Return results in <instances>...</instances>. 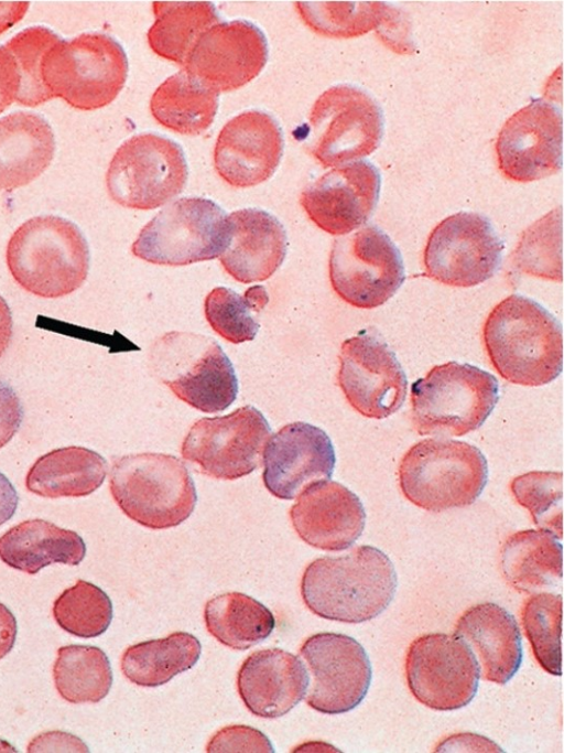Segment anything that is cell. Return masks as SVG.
Masks as SVG:
<instances>
[{
    "label": "cell",
    "instance_id": "f6af8a7d",
    "mask_svg": "<svg viewBox=\"0 0 564 753\" xmlns=\"http://www.w3.org/2000/svg\"><path fill=\"white\" fill-rule=\"evenodd\" d=\"M23 419V407L14 389L0 379V449L18 432Z\"/></svg>",
    "mask_w": 564,
    "mask_h": 753
},
{
    "label": "cell",
    "instance_id": "7402d4cb",
    "mask_svg": "<svg viewBox=\"0 0 564 753\" xmlns=\"http://www.w3.org/2000/svg\"><path fill=\"white\" fill-rule=\"evenodd\" d=\"M262 454L264 486L281 499H293L310 484L330 478L336 462L326 432L301 421L282 427Z\"/></svg>",
    "mask_w": 564,
    "mask_h": 753
},
{
    "label": "cell",
    "instance_id": "30bf717a",
    "mask_svg": "<svg viewBox=\"0 0 564 753\" xmlns=\"http://www.w3.org/2000/svg\"><path fill=\"white\" fill-rule=\"evenodd\" d=\"M383 131L380 105L364 89L340 84L315 100L304 143L323 166H339L372 153Z\"/></svg>",
    "mask_w": 564,
    "mask_h": 753
},
{
    "label": "cell",
    "instance_id": "836d02e7",
    "mask_svg": "<svg viewBox=\"0 0 564 753\" xmlns=\"http://www.w3.org/2000/svg\"><path fill=\"white\" fill-rule=\"evenodd\" d=\"M204 620L212 636L237 650L262 642L275 626L272 612L241 592H227L210 599L205 604Z\"/></svg>",
    "mask_w": 564,
    "mask_h": 753
},
{
    "label": "cell",
    "instance_id": "ffe728a7",
    "mask_svg": "<svg viewBox=\"0 0 564 753\" xmlns=\"http://www.w3.org/2000/svg\"><path fill=\"white\" fill-rule=\"evenodd\" d=\"M381 175L369 161L336 166L307 185L300 203L308 218L330 235H347L372 215Z\"/></svg>",
    "mask_w": 564,
    "mask_h": 753
},
{
    "label": "cell",
    "instance_id": "ac0fdd59",
    "mask_svg": "<svg viewBox=\"0 0 564 753\" xmlns=\"http://www.w3.org/2000/svg\"><path fill=\"white\" fill-rule=\"evenodd\" d=\"M269 56L263 31L247 20L218 22L194 45L184 69L217 92H231L254 79Z\"/></svg>",
    "mask_w": 564,
    "mask_h": 753
},
{
    "label": "cell",
    "instance_id": "681fc988",
    "mask_svg": "<svg viewBox=\"0 0 564 753\" xmlns=\"http://www.w3.org/2000/svg\"><path fill=\"white\" fill-rule=\"evenodd\" d=\"M19 497L9 478L0 472V526L15 513Z\"/></svg>",
    "mask_w": 564,
    "mask_h": 753
},
{
    "label": "cell",
    "instance_id": "d590c367",
    "mask_svg": "<svg viewBox=\"0 0 564 753\" xmlns=\"http://www.w3.org/2000/svg\"><path fill=\"white\" fill-rule=\"evenodd\" d=\"M303 22L328 37H355L377 29L388 4L382 1H296Z\"/></svg>",
    "mask_w": 564,
    "mask_h": 753
},
{
    "label": "cell",
    "instance_id": "816d5d0a",
    "mask_svg": "<svg viewBox=\"0 0 564 753\" xmlns=\"http://www.w3.org/2000/svg\"><path fill=\"white\" fill-rule=\"evenodd\" d=\"M13 321L7 301L0 295V357L6 353L12 338Z\"/></svg>",
    "mask_w": 564,
    "mask_h": 753
},
{
    "label": "cell",
    "instance_id": "2e32d148",
    "mask_svg": "<svg viewBox=\"0 0 564 753\" xmlns=\"http://www.w3.org/2000/svg\"><path fill=\"white\" fill-rule=\"evenodd\" d=\"M337 380L349 405L367 418L383 419L401 408L406 376L394 352L376 331L343 342Z\"/></svg>",
    "mask_w": 564,
    "mask_h": 753
},
{
    "label": "cell",
    "instance_id": "d6a6232c",
    "mask_svg": "<svg viewBox=\"0 0 564 753\" xmlns=\"http://www.w3.org/2000/svg\"><path fill=\"white\" fill-rule=\"evenodd\" d=\"M202 653L199 641L186 632L140 642L122 654V674L141 687H158L192 668Z\"/></svg>",
    "mask_w": 564,
    "mask_h": 753
},
{
    "label": "cell",
    "instance_id": "74e56055",
    "mask_svg": "<svg viewBox=\"0 0 564 753\" xmlns=\"http://www.w3.org/2000/svg\"><path fill=\"white\" fill-rule=\"evenodd\" d=\"M269 302L262 286L249 288L243 295L225 287L213 289L204 303L205 316L212 329L230 343L252 341L259 323L251 311H260Z\"/></svg>",
    "mask_w": 564,
    "mask_h": 753
},
{
    "label": "cell",
    "instance_id": "4fadbf2b",
    "mask_svg": "<svg viewBox=\"0 0 564 753\" xmlns=\"http://www.w3.org/2000/svg\"><path fill=\"white\" fill-rule=\"evenodd\" d=\"M505 245L489 218L458 212L438 223L424 248L425 273L451 287H474L498 270Z\"/></svg>",
    "mask_w": 564,
    "mask_h": 753
},
{
    "label": "cell",
    "instance_id": "8992f818",
    "mask_svg": "<svg viewBox=\"0 0 564 753\" xmlns=\"http://www.w3.org/2000/svg\"><path fill=\"white\" fill-rule=\"evenodd\" d=\"M498 400L499 384L492 374L448 362L412 384V422L421 435L462 437L481 427Z\"/></svg>",
    "mask_w": 564,
    "mask_h": 753
},
{
    "label": "cell",
    "instance_id": "cb8c5ba5",
    "mask_svg": "<svg viewBox=\"0 0 564 753\" xmlns=\"http://www.w3.org/2000/svg\"><path fill=\"white\" fill-rule=\"evenodd\" d=\"M310 678L302 660L280 648L253 652L237 674L238 693L257 717L275 719L292 710L306 695Z\"/></svg>",
    "mask_w": 564,
    "mask_h": 753
},
{
    "label": "cell",
    "instance_id": "3957f363",
    "mask_svg": "<svg viewBox=\"0 0 564 753\" xmlns=\"http://www.w3.org/2000/svg\"><path fill=\"white\" fill-rule=\"evenodd\" d=\"M14 281L42 298L76 291L89 270V248L79 228L55 215L35 216L20 225L6 250Z\"/></svg>",
    "mask_w": 564,
    "mask_h": 753
},
{
    "label": "cell",
    "instance_id": "9c48e42d",
    "mask_svg": "<svg viewBox=\"0 0 564 753\" xmlns=\"http://www.w3.org/2000/svg\"><path fill=\"white\" fill-rule=\"evenodd\" d=\"M229 239L228 215L218 204L204 197H182L145 224L131 250L151 263L185 266L219 257Z\"/></svg>",
    "mask_w": 564,
    "mask_h": 753
},
{
    "label": "cell",
    "instance_id": "83f0119b",
    "mask_svg": "<svg viewBox=\"0 0 564 753\" xmlns=\"http://www.w3.org/2000/svg\"><path fill=\"white\" fill-rule=\"evenodd\" d=\"M85 555L86 545L76 531L40 518L21 521L0 537V559L29 574L51 563L77 566Z\"/></svg>",
    "mask_w": 564,
    "mask_h": 753
},
{
    "label": "cell",
    "instance_id": "b9f144b4",
    "mask_svg": "<svg viewBox=\"0 0 564 753\" xmlns=\"http://www.w3.org/2000/svg\"><path fill=\"white\" fill-rule=\"evenodd\" d=\"M562 472L532 471L514 477L510 490L534 524L562 539Z\"/></svg>",
    "mask_w": 564,
    "mask_h": 753
},
{
    "label": "cell",
    "instance_id": "7bdbcfd3",
    "mask_svg": "<svg viewBox=\"0 0 564 753\" xmlns=\"http://www.w3.org/2000/svg\"><path fill=\"white\" fill-rule=\"evenodd\" d=\"M207 752H263L274 749L261 731L249 725L231 724L221 728L209 740Z\"/></svg>",
    "mask_w": 564,
    "mask_h": 753
},
{
    "label": "cell",
    "instance_id": "d4e9b609",
    "mask_svg": "<svg viewBox=\"0 0 564 753\" xmlns=\"http://www.w3.org/2000/svg\"><path fill=\"white\" fill-rule=\"evenodd\" d=\"M230 239L219 256L221 266L242 283L264 281L282 265L288 248L280 220L260 208H242L228 215Z\"/></svg>",
    "mask_w": 564,
    "mask_h": 753
},
{
    "label": "cell",
    "instance_id": "f907efd6",
    "mask_svg": "<svg viewBox=\"0 0 564 753\" xmlns=\"http://www.w3.org/2000/svg\"><path fill=\"white\" fill-rule=\"evenodd\" d=\"M29 4L28 1H0V34L24 17Z\"/></svg>",
    "mask_w": 564,
    "mask_h": 753
},
{
    "label": "cell",
    "instance_id": "52a82bcc",
    "mask_svg": "<svg viewBox=\"0 0 564 753\" xmlns=\"http://www.w3.org/2000/svg\"><path fill=\"white\" fill-rule=\"evenodd\" d=\"M152 374L175 396L203 412L228 408L238 394L234 366L212 337L173 331L159 337L150 348Z\"/></svg>",
    "mask_w": 564,
    "mask_h": 753
},
{
    "label": "cell",
    "instance_id": "bcb514c9",
    "mask_svg": "<svg viewBox=\"0 0 564 753\" xmlns=\"http://www.w3.org/2000/svg\"><path fill=\"white\" fill-rule=\"evenodd\" d=\"M28 752H88L87 745L77 736L61 732H43L29 743Z\"/></svg>",
    "mask_w": 564,
    "mask_h": 753
},
{
    "label": "cell",
    "instance_id": "f1b7e54d",
    "mask_svg": "<svg viewBox=\"0 0 564 753\" xmlns=\"http://www.w3.org/2000/svg\"><path fill=\"white\" fill-rule=\"evenodd\" d=\"M107 462L96 451L70 445L40 456L25 476L29 492L42 497H82L105 481Z\"/></svg>",
    "mask_w": 564,
    "mask_h": 753
},
{
    "label": "cell",
    "instance_id": "4dcf8cb0",
    "mask_svg": "<svg viewBox=\"0 0 564 753\" xmlns=\"http://www.w3.org/2000/svg\"><path fill=\"white\" fill-rule=\"evenodd\" d=\"M219 94L184 68L169 76L152 94L150 111L163 127L181 135L206 131L218 110Z\"/></svg>",
    "mask_w": 564,
    "mask_h": 753
},
{
    "label": "cell",
    "instance_id": "f35d334b",
    "mask_svg": "<svg viewBox=\"0 0 564 753\" xmlns=\"http://www.w3.org/2000/svg\"><path fill=\"white\" fill-rule=\"evenodd\" d=\"M521 621L533 655L551 675H562V596L536 592L523 604Z\"/></svg>",
    "mask_w": 564,
    "mask_h": 753
},
{
    "label": "cell",
    "instance_id": "ba28073f",
    "mask_svg": "<svg viewBox=\"0 0 564 753\" xmlns=\"http://www.w3.org/2000/svg\"><path fill=\"white\" fill-rule=\"evenodd\" d=\"M128 67L126 52L117 40L91 32L56 42L45 54L42 76L53 98L61 97L79 110H95L119 95Z\"/></svg>",
    "mask_w": 564,
    "mask_h": 753
},
{
    "label": "cell",
    "instance_id": "e0dca14e",
    "mask_svg": "<svg viewBox=\"0 0 564 753\" xmlns=\"http://www.w3.org/2000/svg\"><path fill=\"white\" fill-rule=\"evenodd\" d=\"M300 655L312 677L305 697L311 708L322 713L338 714L361 703L372 671L369 657L359 642L340 633H317L304 641Z\"/></svg>",
    "mask_w": 564,
    "mask_h": 753
},
{
    "label": "cell",
    "instance_id": "f546056e",
    "mask_svg": "<svg viewBox=\"0 0 564 753\" xmlns=\"http://www.w3.org/2000/svg\"><path fill=\"white\" fill-rule=\"evenodd\" d=\"M500 563L512 588L536 593L561 582L562 545L549 530H520L505 541Z\"/></svg>",
    "mask_w": 564,
    "mask_h": 753
},
{
    "label": "cell",
    "instance_id": "f5cc1de1",
    "mask_svg": "<svg viewBox=\"0 0 564 753\" xmlns=\"http://www.w3.org/2000/svg\"><path fill=\"white\" fill-rule=\"evenodd\" d=\"M1 751H4V752H15V750L13 749V746H12L11 744H9L8 742L3 741V740H0V752H1Z\"/></svg>",
    "mask_w": 564,
    "mask_h": 753
},
{
    "label": "cell",
    "instance_id": "7dc6e473",
    "mask_svg": "<svg viewBox=\"0 0 564 753\" xmlns=\"http://www.w3.org/2000/svg\"><path fill=\"white\" fill-rule=\"evenodd\" d=\"M17 90L18 80L12 60L4 47L0 46V112L15 100Z\"/></svg>",
    "mask_w": 564,
    "mask_h": 753
},
{
    "label": "cell",
    "instance_id": "1f68e13d",
    "mask_svg": "<svg viewBox=\"0 0 564 753\" xmlns=\"http://www.w3.org/2000/svg\"><path fill=\"white\" fill-rule=\"evenodd\" d=\"M152 9L155 20L147 34L151 50L182 66L198 39L220 22L209 1H154Z\"/></svg>",
    "mask_w": 564,
    "mask_h": 753
},
{
    "label": "cell",
    "instance_id": "5b68a950",
    "mask_svg": "<svg viewBox=\"0 0 564 753\" xmlns=\"http://www.w3.org/2000/svg\"><path fill=\"white\" fill-rule=\"evenodd\" d=\"M398 473L404 497L430 512L471 505L488 481L487 460L477 447L443 438L413 444Z\"/></svg>",
    "mask_w": 564,
    "mask_h": 753
},
{
    "label": "cell",
    "instance_id": "484cf974",
    "mask_svg": "<svg viewBox=\"0 0 564 753\" xmlns=\"http://www.w3.org/2000/svg\"><path fill=\"white\" fill-rule=\"evenodd\" d=\"M454 634L475 654L484 679L506 685L520 668V628L505 607L492 602L473 605L457 620Z\"/></svg>",
    "mask_w": 564,
    "mask_h": 753
},
{
    "label": "cell",
    "instance_id": "603a6c76",
    "mask_svg": "<svg viewBox=\"0 0 564 753\" xmlns=\"http://www.w3.org/2000/svg\"><path fill=\"white\" fill-rule=\"evenodd\" d=\"M290 509L299 537L327 551L349 548L362 534L366 512L359 497L338 482L322 480L306 486Z\"/></svg>",
    "mask_w": 564,
    "mask_h": 753
},
{
    "label": "cell",
    "instance_id": "9a60e30c",
    "mask_svg": "<svg viewBox=\"0 0 564 753\" xmlns=\"http://www.w3.org/2000/svg\"><path fill=\"white\" fill-rule=\"evenodd\" d=\"M410 691L424 706L449 711L475 697L480 667L469 646L455 634L431 633L415 638L405 658Z\"/></svg>",
    "mask_w": 564,
    "mask_h": 753
},
{
    "label": "cell",
    "instance_id": "c3c4849f",
    "mask_svg": "<svg viewBox=\"0 0 564 753\" xmlns=\"http://www.w3.org/2000/svg\"><path fill=\"white\" fill-rule=\"evenodd\" d=\"M17 633L18 626L14 615L0 602V659L13 648Z\"/></svg>",
    "mask_w": 564,
    "mask_h": 753
},
{
    "label": "cell",
    "instance_id": "7a4b0ae2",
    "mask_svg": "<svg viewBox=\"0 0 564 753\" xmlns=\"http://www.w3.org/2000/svg\"><path fill=\"white\" fill-rule=\"evenodd\" d=\"M482 338L492 366L512 384L542 386L562 372V325L528 297L500 301L485 321Z\"/></svg>",
    "mask_w": 564,
    "mask_h": 753
},
{
    "label": "cell",
    "instance_id": "e575fe53",
    "mask_svg": "<svg viewBox=\"0 0 564 753\" xmlns=\"http://www.w3.org/2000/svg\"><path fill=\"white\" fill-rule=\"evenodd\" d=\"M53 678L59 696L70 703H96L108 695L112 685L107 655L91 645L59 647Z\"/></svg>",
    "mask_w": 564,
    "mask_h": 753
},
{
    "label": "cell",
    "instance_id": "8d00e7d4",
    "mask_svg": "<svg viewBox=\"0 0 564 753\" xmlns=\"http://www.w3.org/2000/svg\"><path fill=\"white\" fill-rule=\"evenodd\" d=\"M59 40L52 30L37 25L22 30L3 45L14 66L15 101L20 105L35 107L53 98L44 85L42 69L45 54Z\"/></svg>",
    "mask_w": 564,
    "mask_h": 753
},
{
    "label": "cell",
    "instance_id": "ee69618b",
    "mask_svg": "<svg viewBox=\"0 0 564 753\" xmlns=\"http://www.w3.org/2000/svg\"><path fill=\"white\" fill-rule=\"evenodd\" d=\"M379 39L393 52L410 54L414 46L410 39L409 23L405 15L388 6L387 12L376 29Z\"/></svg>",
    "mask_w": 564,
    "mask_h": 753
},
{
    "label": "cell",
    "instance_id": "4316f807",
    "mask_svg": "<svg viewBox=\"0 0 564 753\" xmlns=\"http://www.w3.org/2000/svg\"><path fill=\"white\" fill-rule=\"evenodd\" d=\"M54 151L53 130L40 115L19 111L0 118V190L31 183L47 169Z\"/></svg>",
    "mask_w": 564,
    "mask_h": 753
},
{
    "label": "cell",
    "instance_id": "d6986e66",
    "mask_svg": "<svg viewBox=\"0 0 564 753\" xmlns=\"http://www.w3.org/2000/svg\"><path fill=\"white\" fill-rule=\"evenodd\" d=\"M562 112L536 99L507 119L498 133L496 152L501 173L516 182H532L562 168Z\"/></svg>",
    "mask_w": 564,
    "mask_h": 753
},
{
    "label": "cell",
    "instance_id": "7c38bea8",
    "mask_svg": "<svg viewBox=\"0 0 564 753\" xmlns=\"http://www.w3.org/2000/svg\"><path fill=\"white\" fill-rule=\"evenodd\" d=\"M404 279L402 255L379 227L367 225L334 240L329 280L346 303L377 308L395 294Z\"/></svg>",
    "mask_w": 564,
    "mask_h": 753
},
{
    "label": "cell",
    "instance_id": "60d3db41",
    "mask_svg": "<svg viewBox=\"0 0 564 753\" xmlns=\"http://www.w3.org/2000/svg\"><path fill=\"white\" fill-rule=\"evenodd\" d=\"M562 211H551L527 228L512 255L513 265L528 275L562 279Z\"/></svg>",
    "mask_w": 564,
    "mask_h": 753
},
{
    "label": "cell",
    "instance_id": "ab89813d",
    "mask_svg": "<svg viewBox=\"0 0 564 753\" xmlns=\"http://www.w3.org/2000/svg\"><path fill=\"white\" fill-rule=\"evenodd\" d=\"M56 624L83 638L101 635L112 620L110 598L99 587L85 580L64 590L53 604Z\"/></svg>",
    "mask_w": 564,
    "mask_h": 753
},
{
    "label": "cell",
    "instance_id": "5bb4252c",
    "mask_svg": "<svg viewBox=\"0 0 564 753\" xmlns=\"http://www.w3.org/2000/svg\"><path fill=\"white\" fill-rule=\"evenodd\" d=\"M271 433L264 416L253 406L197 420L182 444V456L200 473L220 480L246 476L261 465Z\"/></svg>",
    "mask_w": 564,
    "mask_h": 753
},
{
    "label": "cell",
    "instance_id": "8fae6325",
    "mask_svg": "<svg viewBox=\"0 0 564 753\" xmlns=\"http://www.w3.org/2000/svg\"><path fill=\"white\" fill-rule=\"evenodd\" d=\"M188 176L182 147L161 135L140 133L126 140L113 154L106 185L121 206L153 209L177 196Z\"/></svg>",
    "mask_w": 564,
    "mask_h": 753
},
{
    "label": "cell",
    "instance_id": "6da1fadb",
    "mask_svg": "<svg viewBox=\"0 0 564 753\" xmlns=\"http://www.w3.org/2000/svg\"><path fill=\"white\" fill-rule=\"evenodd\" d=\"M397 573L380 549L362 545L312 561L302 575L301 595L311 612L349 624L370 621L393 600Z\"/></svg>",
    "mask_w": 564,
    "mask_h": 753
},
{
    "label": "cell",
    "instance_id": "44dd1931",
    "mask_svg": "<svg viewBox=\"0 0 564 753\" xmlns=\"http://www.w3.org/2000/svg\"><path fill=\"white\" fill-rule=\"evenodd\" d=\"M283 132L271 115L247 110L221 128L214 148L218 175L238 189L256 186L269 180L283 154Z\"/></svg>",
    "mask_w": 564,
    "mask_h": 753
},
{
    "label": "cell",
    "instance_id": "277c9868",
    "mask_svg": "<svg viewBox=\"0 0 564 753\" xmlns=\"http://www.w3.org/2000/svg\"><path fill=\"white\" fill-rule=\"evenodd\" d=\"M109 490L120 509L151 529L178 526L193 513L197 494L185 464L174 455L144 452L113 461Z\"/></svg>",
    "mask_w": 564,
    "mask_h": 753
}]
</instances>
